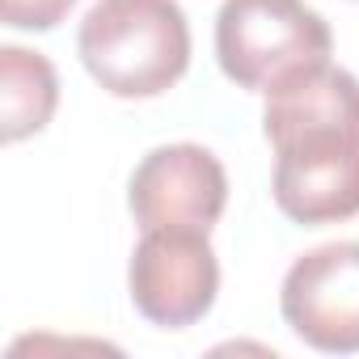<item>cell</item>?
<instances>
[{"label":"cell","mask_w":359,"mask_h":359,"mask_svg":"<svg viewBox=\"0 0 359 359\" xmlns=\"http://www.w3.org/2000/svg\"><path fill=\"white\" fill-rule=\"evenodd\" d=\"M262 131L275 148L271 195L296 224L359 216V81L334 60L266 93Z\"/></svg>","instance_id":"cell-1"},{"label":"cell","mask_w":359,"mask_h":359,"mask_svg":"<svg viewBox=\"0 0 359 359\" xmlns=\"http://www.w3.org/2000/svg\"><path fill=\"white\" fill-rule=\"evenodd\" d=\"M85 72L123 102L169 93L191 68V26L177 0H97L76 30Z\"/></svg>","instance_id":"cell-2"},{"label":"cell","mask_w":359,"mask_h":359,"mask_svg":"<svg viewBox=\"0 0 359 359\" xmlns=\"http://www.w3.org/2000/svg\"><path fill=\"white\" fill-rule=\"evenodd\" d=\"M334 34L304 0H224L216 13V60L250 93H271L296 72L325 64Z\"/></svg>","instance_id":"cell-3"},{"label":"cell","mask_w":359,"mask_h":359,"mask_svg":"<svg viewBox=\"0 0 359 359\" xmlns=\"http://www.w3.org/2000/svg\"><path fill=\"white\" fill-rule=\"evenodd\" d=\"M131 304L161 330H187L203 321L220 292V262L208 233L144 229L127 266Z\"/></svg>","instance_id":"cell-4"},{"label":"cell","mask_w":359,"mask_h":359,"mask_svg":"<svg viewBox=\"0 0 359 359\" xmlns=\"http://www.w3.org/2000/svg\"><path fill=\"white\" fill-rule=\"evenodd\" d=\"M229 203V173L203 144L152 148L127 182V208L140 229L212 233Z\"/></svg>","instance_id":"cell-5"},{"label":"cell","mask_w":359,"mask_h":359,"mask_svg":"<svg viewBox=\"0 0 359 359\" xmlns=\"http://www.w3.org/2000/svg\"><path fill=\"white\" fill-rule=\"evenodd\" d=\"M279 313L300 342L325 355L359 351V241H330L296 258L279 287Z\"/></svg>","instance_id":"cell-6"},{"label":"cell","mask_w":359,"mask_h":359,"mask_svg":"<svg viewBox=\"0 0 359 359\" xmlns=\"http://www.w3.org/2000/svg\"><path fill=\"white\" fill-rule=\"evenodd\" d=\"M60 102V76L47 55L26 47H0V131L5 144L39 135Z\"/></svg>","instance_id":"cell-7"},{"label":"cell","mask_w":359,"mask_h":359,"mask_svg":"<svg viewBox=\"0 0 359 359\" xmlns=\"http://www.w3.org/2000/svg\"><path fill=\"white\" fill-rule=\"evenodd\" d=\"M76 0H0L5 26L13 30H55Z\"/></svg>","instance_id":"cell-8"}]
</instances>
